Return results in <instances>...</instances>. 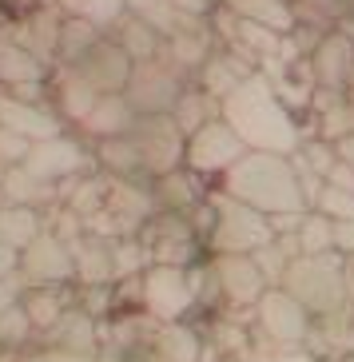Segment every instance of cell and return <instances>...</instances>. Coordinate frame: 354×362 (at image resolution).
<instances>
[{"label": "cell", "mask_w": 354, "mask_h": 362, "mask_svg": "<svg viewBox=\"0 0 354 362\" xmlns=\"http://www.w3.org/2000/svg\"><path fill=\"white\" fill-rule=\"evenodd\" d=\"M219 116L239 132V139H243L247 148L275 151V156L295 148V128H290L287 107H283L279 92L271 88V80L263 72L251 76L235 96H227Z\"/></svg>", "instance_id": "cell-1"}, {"label": "cell", "mask_w": 354, "mask_h": 362, "mask_svg": "<svg viewBox=\"0 0 354 362\" xmlns=\"http://www.w3.org/2000/svg\"><path fill=\"white\" fill-rule=\"evenodd\" d=\"M231 192L247 195V199L263 203V207H283L287 199H295V175L290 168L275 156V151H251L235 168L227 171Z\"/></svg>", "instance_id": "cell-2"}, {"label": "cell", "mask_w": 354, "mask_h": 362, "mask_svg": "<svg viewBox=\"0 0 354 362\" xmlns=\"http://www.w3.org/2000/svg\"><path fill=\"white\" fill-rule=\"evenodd\" d=\"M187 88H191V80L160 56V60H143V64L131 68L124 96L136 107V116H167Z\"/></svg>", "instance_id": "cell-3"}, {"label": "cell", "mask_w": 354, "mask_h": 362, "mask_svg": "<svg viewBox=\"0 0 354 362\" xmlns=\"http://www.w3.org/2000/svg\"><path fill=\"white\" fill-rule=\"evenodd\" d=\"M143 156V171H172L175 160L187 156V136L179 132L175 116H140L136 128L128 132Z\"/></svg>", "instance_id": "cell-4"}, {"label": "cell", "mask_w": 354, "mask_h": 362, "mask_svg": "<svg viewBox=\"0 0 354 362\" xmlns=\"http://www.w3.org/2000/svg\"><path fill=\"white\" fill-rule=\"evenodd\" d=\"M72 68L84 76L92 88H96L100 96H112V92H124V88H128L131 68H136V64H131V56L104 33L84 56H80V60H76Z\"/></svg>", "instance_id": "cell-5"}, {"label": "cell", "mask_w": 354, "mask_h": 362, "mask_svg": "<svg viewBox=\"0 0 354 362\" xmlns=\"http://www.w3.org/2000/svg\"><path fill=\"white\" fill-rule=\"evenodd\" d=\"M247 156V144L239 139V132L227 124L223 116L211 119L207 128H199L195 136H187V160L199 171H231L239 160Z\"/></svg>", "instance_id": "cell-6"}, {"label": "cell", "mask_w": 354, "mask_h": 362, "mask_svg": "<svg viewBox=\"0 0 354 362\" xmlns=\"http://www.w3.org/2000/svg\"><path fill=\"white\" fill-rule=\"evenodd\" d=\"M350 68H354V40L346 33H326L322 44L311 52V76H314V88H334L343 92L350 84Z\"/></svg>", "instance_id": "cell-7"}, {"label": "cell", "mask_w": 354, "mask_h": 362, "mask_svg": "<svg viewBox=\"0 0 354 362\" xmlns=\"http://www.w3.org/2000/svg\"><path fill=\"white\" fill-rule=\"evenodd\" d=\"M48 96H52V104L60 107V116H64V119H72V124H84L88 112L96 107L100 92L88 84V80L76 72L72 64H56L52 76H48Z\"/></svg>", "instance_id": "cell-8"}, {"label": "cell", "mask_w": 354, "mask_h": 362, "mask_svg": "<svg viewBox=\"0 0 354 362\" xmlns=\"http://www.w3.org/2000/svg\"><path fill=\"white\" fill-rule=\"evenodd\" d=\"M0 128H12L16 136L24 139H36V144H44V139H56V116H48L44 107L28 104V100H16L8 96L4 88H0Z\"/></svg>", "instance_id": "cell-9"}, {"label": "cell", "mask_w": 354, "mask_h": 362, "mask_svg": "<svg viewBox=\"0 0 354 362\" xmlns=\"http://www.w3.org/2000/svg\"><path fill=\"white\" fill-rule=\"evenodd\" d=\"M107 36L124 48V52L131 56V64H143V60H160L163 56V36L151 28V24H143L140 16H131V12H124L112 28H107Z\"/></svg>", "instance_id": "cell-10"}, {"label": "cell", "mask_w": 354, "mask_h": 362, "mask_svg": "<svg viewBox=\"0 0 354 362\" xmlns=\"http://www.w3.org/2000/svg\"><path fill=\"white\" fill-rule=\"evenodd\" d=\"M48 76H52V68L36 60L28 48H20L0 28V88H20V84H33V80H48Z\"/></svg>", "instance_id": "cell-11"}, {"label": "cell", "mask_w": 354, "mask_h": 362, "mask_svg": "<svg viewBox=\"0 0 354 362\" xmlns=\"http://www.w3.org/2000/svg\"><path fill=\"white\" fill-rule=\"evenodd\" d=\"M136 107L128 104V96L124 92H112V96H100L96 107L88 112V119L80 124V128H88L92 136L100 139H116V136H128L131 128H136Z\"/></svg>", "instance_id": "cell-12"}, {"label": "cell", "mask_w": 354, "mask_h": 362, "mask_svg": "<svg viewBox=\"0 0 354 362\" xmlns=\"http://www.w3.org/2000/svg\"><path fill=\"white\" fill-rule=\"evenodd\" d=\"M227 8L235 12L239 21L267 24V28H275V33H283V36H290L299 28L290 0H227Z\"/></svg>", "instance_id": "cell-13"}, {"label": "cell", "mask_w": 354, "mask_h": 362, "mask_svg": "<svg viewBox=\"0 0 354 362\" xmlns=\"http://www.w3.org/2000/svg\"><path fill=\"white\" fill-rule=\"evenodd\" d=\"M290 8H295V21L299 24L319 28V33H334L346 21L350 0H290Z\"/></svg>", "instance_id": "cell-14"}, {"label": "cell", "mask_w": 354, "mask_h": 362, "mask_svg": "<svg viewBox=\"0 0 354 362\" xmlns=\"http://www.w3.org/2000/svg\"><path fill=\"white\" fill-rule=\"evenodd\" d=\"M56 4L64 8V16L88 21V24H96V28H104V33L128 12V0H56Z\"/></svg>", "instance_id": "cell-15"}, {"label": "cell", "mask_w": 354, "mask_h": 362, "mask_svg": "<svg viewBox=\"0 0 354 362\" xmlns=\"http://www.w3.org/2000/svg\"><path fill=\"white\" fill-rule=\"evenodd\" d=\"M100 36H104V28L68 16L64 28H60V52H56V64H76V60H80V56H84L88 48L100 40Z\"/></svg>", "instance_id": "cell-16"}, {"label": "cell", "mask_w": 354, "mask_h": 362, "mask_svg": "<svg viewBox=\"0 0 354 362\" xmlns=\"http://www.w3.org/2000/svg\"><path fill=\"white\" fill-rule=\"evenodd\" d=\"M128 12H131V16H140L143 24H151L163 40H167V36H175L183 24H187V16H179V12H175L172 0H128Z\"/></svg>", "instance_id": "cell-17"}, {"label": "cell", "mask_w": 354, "mask_h": 362, "mask_svg": "<svg viewBox=\"0 0 354 362\" xmlns=\"http://www.w3.org/2000/svg\"><path fill=\"white\" fill-rule=\"evenodd\" d=\"M172 4H175V12H179V16H191V21H207V16L219 8L215 0H172Z\"/></svg>", "instance_id": "cell-18"}, {"label": "cell", "mask_w": 354, "mask_h": 362, "mask_svg": "<svg viewBox=\"0 0 354 362\" xmlns=\"http://www.w3.org/2000/svg\"><path fill=\"white\" fill-rule=\"evenodd\" d=\"M40 0H0V8L8 12V16H24V12H33Z\"/></svg>", "instance_id": "cell-19"}, {"label": "cell", "mask_w": 354, "mask_h": 362, "mask_svg": "<svg viewBox=\"0 0 354 362\" xmlns=\"http://www.w3.org/2000/svg\"><path fill=\"white\" fill-rule=\"evenodd\" d=\"M343 156H346V163L354 168V136H346V139H343Z\"/></svg>", "instance_id": "cell-20"}, {"label": "cell", "mask_w": 354, "mask_h": 362, "mask_svg": "<svg viewBox=\"0 0 354 362\" xmlns=\"http://www.w3.org/2000/svg\"><path fill=\"white\" fill-rule=\"evenodd\" d=\"M215 4H227V0H215Z\"/></svg>", "instance_id": "cell-21"}]
</instances>
